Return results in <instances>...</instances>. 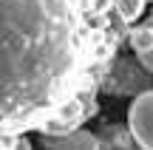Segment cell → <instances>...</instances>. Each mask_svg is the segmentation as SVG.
<instances>
[{"label": "cell", "instance_id": "6da1fadb", "mask_svg": "<svg viewBox=\"0 0 153 150\" xmlns=\"http://www.w3.org/2000/svg\"><path fill=\"white\" fill-rule=\"evenodd\" d=\"M88 62L85 0H0V133L37 130L85 88Z\"/></svg>", "mask_w": 153, "mask_h": 150}, {"label": "cell", "instance_id": "3957f363", "mask_svg": "<svg viewBox=\"0 0 153 150\" xmlns=\"http://www.w3.org/2000/svg\"><path fill=\"white\" fill-rule=\"evenodd\" d=\"M82 108H85V105L79 102V94H76V96H68V99L60 102L48 116L40 119L37 130L43 136H60V133H68V130L79 128L82 119H85V111H82Z\"/></svg>", "mask_w": 153, "mask_h": 150}, {"label": "cell", "instance_id": "5b68a950", "mask_svg": "<svg viewBox=\"0 0 153 150\" xmlns=\"http://www.w3.org/2000/svg\"><path fill=\"white\" fill-rule=\"evenodd\" d=\"M40 145L43 147H85V150H97L99 147V139L97 133L91 130H68V133H60V136H43L40 133Z\"/></svg>", "mask_w": 153, "mask_h": 150}, {"label": "cell", "instance_id": "8992f818", "mask_svg": "<svg viewBox=\"0 0 153 150\" xmlns=\"http://www.w3.org/2000/svg\"><path fill=\"white\" fill-rule=\"evenodd\" d=\"M97 139H99V147H133L136 145L125 125H102Z\"/></svg>", "mask_w": 153, "mask_h": 150}, {"label": "cell", "instance_id": "7a4b0ae2", "mask_svg": "<svg viewBox=\"0 0 153 150\" xmlns=\"http://www.w3.org/2000/svg\"><path fill=\"white\" fill-rule=\"evenodd\" d=\"M128 130L139 147L153 150V88H145L136 94L128 111Z\"/></svg>", "mask_w": 153, "mask_h": 150}, {"label": "cell", "instance_id": "52a82bcc", "mask_svg": "<svg viewBox=\"0 0 153 150\" xmlns=\"http://www.w3.org/2000/svg\"><path fill=\"white\" fill-rule=\"evenodd\" d=\"M128 43H131V48L136 51V54H148V51L153 48V26L142 23V26L131 28V34H128Z\"/></svg>", "mask_w": 153, "mask_h": 150}, {"label": "cell", "instance_id": "277c9868", "mask_svg": "<svg viewBox=\"0 0 153 150\" xmlns=\"http://www.w3.org/2000/svg\"><path fill=\"white\" fill-rule=\"evenodd\" d=\"M102 88L111 94H139L148 88V71L131 60H119L114 65V71H108Z\"/></svg>", "mask_w": 153, "mask_h": 150}, {"label": "cell", "instance_id": "ba28073f", "mask_svg": "<svg viewBox=\"0 0 153 150\" xmlns=\"http://www.w3.org/2000/svg\"><path fill=\"white\" fill-rule=\"evenodd\" d=\"M145 3H148V0H114L116 20H122V23H133V20H136V17L145 11Z\"/></svg>", "mask_w": 153, "mask_h": 150}]
</instances>
